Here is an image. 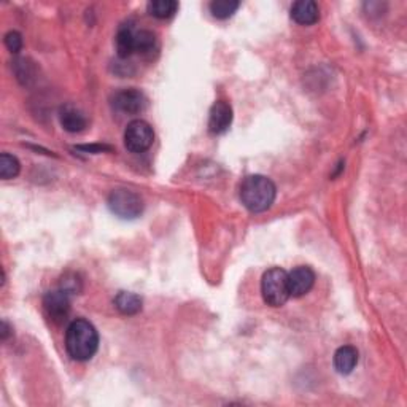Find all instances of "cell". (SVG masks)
I'll return each instance as SVG.
<instances>
[{"label": "cell", "mask_w": 407, "mask_h": 407, "mask_svg": "<svg viewBox=\"0 0 407 407\" xmlns=\"http://www.w3.org/2000/svg\"><path fill=\"white\" fill-rule=\"evenodd\" d=\"M99 349V334L92 324L76 318L65 331V350L75 361H88L96 355Z\"/></svg>", "instance_id": "obj_1"}, {"label": "cell", "mask_w": 407, "mask_h": 407, "mask_svg": "<svg viewBox=\"0 0 407 407\" xmlns=\"http://www.w3.org/2000/svg\"><path fill=\"white\" fill-rule=\"evenodd\" d=\"M240 202L253 213L266 212L276 201L277 188L271 178L264 175H250L240 185Z\"/></svg>", "instance_id": "obj_2"}, {"label": "cell", "mask_w": 407, "mask_h": 407, "mask_svg": "<svg viewBox=\"0 0 407 407\" xmlns=\"http://www.w3.org/2000/svg\"><path fill=\"white\" fill-rule=\"evenodd\" d=\"M263 299L271 307H282L290 296L288 272L280 267H272L264 274L261 280Z\"/></svg>", "instance_id": "obj_3"}, {"label": "cell", "mask_w": 407, "mask_h": 407, "mask_svg": "<svg viewBox=\"0 0 407 407\" xmlns=\"http://www.w3.org/2000/svg\"><path fill=\"white\" fill-rule=\"evenodd\" d=\"M108 208L123 219H134L144 212V201L137 192L131 190H113L108 196Z\"/></svg>", "instance_id": "obj_4"}, {"label": "cell", "mask_w": 407, "mask_h": 407, "mask_svg": "<svg viewBox=\"0 0 407 407\" xmlns=\"http://www.w3.org/2000/svg\"><path fill=\"white\" fill-rule=\"evenodd\" d=\"M155 142L153 128L144 119H134L124 131V145L132 153H144Z\"/></svg>", "instance_id": "obj_5"}, {"label": "cell", "mask_w": 407, "mask_h": 407, "mask_svg": "<svg viewBox=\"0 0 407 407\" xmlns=\"http://www.w3.org/2000/svg\"><path fill=\"white\" fill-rule=\"evenodd\" d=\"M112 106L119 113L137 115L147 108V97L142 91L129 88V90L115 92V96L112 97Z\"/></svg>", "instance_id": "obj_6"}, {"label": "cell", "mask_w": 407, "mask_h": 407, "mask_svg": "<svg viewBox=\"0 0 407 407\" xmlns=\"http://www.w3.org/2000/svg\"><path fill=\"white\" fill-rule=\"evenodd\" d=\"M65 290L49 291L43 298V309H45L48 318L54 323H63L70 312V298Z\"/></svg>", "instance_id": "obj_7"}, {"label": "cell", "mask_w": 407, "mask_h": 407, "mask_svg": "<svg viewBox=\"0 0 407 407\" xmlns=\"http://www.w3.org/2000/svg\"><path fill=\"white\" fill-rule=\"evenodd\" d=\"M313 283H315V272L309 266H298L288 274L290 296L293 298H301L309 293Z\"/></svg>", "instance_id": "obj_8"}, {"label": "cell", "mask_w": 407, "mask_h": 407, "mask_svg": "<svg viewBox=\"0 0 407 407\" xmlns=\"http://www.w3.org/2000/svg\"><path fill=\"white\" fill-rule=\"evenodd\" d=\"M233 123V108L228 102L218 101L212 106L208 115V131L212 134H223Z\"/></svg>", "instance_id": "obj_9"}, {"label": "cell", "mask_w": 407, "mask_h": 407, "mask_svg": "<svg viewBox=\"0 0 407 407\" xmlns=\"http://www.w3.org/2000/svg\"><path fill=\"white\" fill-rule=\"evenodd\" d=\"M59 121H60V126H63L67 132H72V134L85 131V128L88 126L85 113L81 112L78 107L72 106V103H65V106L60 107Z\"/></svg>", "instance_id": "obj_10"}, {"label": "cell", "mask_w": 407, "mask_h": 407, "mask_svg": "<svg viewBox=\"0 0 407 407\" xmlns=\"http://www.w3.org/2000/svg\"><path fill=\"white\" fill-rule=\"evenodd\" d=\"M291 18L301 26H312L320 19V8L313 0H299L291 7Z\"/></svg>", "instance_id": "obj_11"}, {"label": "cell", "mask_w": 407, "mask_h": 407, "mask_svg": "<svg viewBox=\"0 0 407 407\" xmlns=\"http://www.w3.org/2000/svg\"><path fill=\"white\" fill-rule=\"evenodd\" d=\"M334 369L342 376H347L358 365V350L351 345H344L334 354Z\"/></svg>", "instance_id": "obj_12"}, {"label": "cell", "mask_w": 407, "mask_h": 407, "mask_svg": "<svg viewBox=\"0 0 407 407\" xmlns=\"http://www.w3.org/2000/svg\"><path fill=\"white\" fill-rule=\"evenodd\" d=\"M135 32L137 31L131 23L123 24L118 29L115 42H117V53L119 58L126 59L135 53Z\"/></svg>", "instance_id": "obj_13"}, {"label": "cell", "mask_w": 407, "mask_h": 407, "mask_svg": "<svg viewBox=\"0 0 407 407\" xmlns=\"http://www.w3.org/2000/svg\"><path fill=\"white\" fill-rule=\"evenodd\" d=\"M115 307L123 313V315H135L142 310V299L140 296L128 291H121L115 298Z\"/></svg>", "instance_id": "obj_14"}, {"label": "cell", "mask_w": 407, "mask_h": 407, "mask_svg": "<svg viewBox=\"0 0 407 407\" xmlns=\"http://www.w3.org/2000/svg\"><path fill=\"white\" fill-rule=\"evenodd\" d=\"M158 49L156 35L150 31H137L135 32V53L142 56H151Z\"/></svg>", "instance_id": "obj_15"}, {"label": "cell", "mask_w": 407, "mask_h": 407, "mask_svg": "<svg viewBox=\"0 0 407 407\" xmlns=\"http://www.w3.org/2000/svg\"><path fill=\"white\" fill-rule=\"evenodd\" d=\"M178 10V3L174 0H153L148 3V13L158 19H167Z\"/></svg>", "instance_id": "obj_16"}, {"label": "cell", "mask_w": 407, "mask_h": 407, "mask_svg": "<svg viewBox=\"0 0 407 407\" xmlns=\"http://www.w3.org/2000/svg\"><path fill=\"white\" fill-rule=\"evenodd\" d=\"M240 2L238 0H215L210 3V12L217 19H228L238 12Z\"/></svg>", "instance_id": "obj_17"}, {"label": "cell", "mask_w": 407, "mask_h": 407, "mask_svg": "<svg viewBox=\"0 0 407 407\" xmlns=\"http://www.w3.org/2000/svg\"><path fill=\"white\" fill-rule=\"evenodd\" d=\"M19 170L21 164L18 161V158L8 155V153H2V156H0V178H15L16 175L19 174Z\"/></svg>", "instance_id": "obj_18"}, {"label": "cell", "mask_w": 407, "mask_h": 407, "mask_svg": "<svg viewBox=\"0 0 407 407\" xmlns=\"http://www.w3.org/2000/svg\"><path fill=\"white\" fill-rule=\"evenodd\" d=\"M5 45L12 53H18L21 48H23V37H21L19 32L12 31L5 35Z\"/></svg>", "instance_id": "obj_19"}, {"label": "cell", "mask_w": 407, "mask_h": 407, "mask_svg": "<svg viewBox=\"0 0 407 407\" xmlns=\"http://www.w3.org/2000/svg\"><path fill=\"white\" fill-rule=\"evenodd\" d=\"M78 150H85V151H94V153H102L103 150H112L110 147H103V145H83L78 147Z\"/></svg>", "instance_id": "obj_20"}, {"label": "cell", "mask_w": 407, "mask_h": 407, "mask_svg": "<svg viewBox=\"0 0 407 407\" xmlns=\"http://www.w3.org/2000/svg\"><path fill=\"white\" fill-rule=\"evenodd\" d=\"M8 333H10L8 323H7V322H3V323H2V339H7V338H8Z\"/></svg>", "instance_id": "obj_21"}]
</instances>
